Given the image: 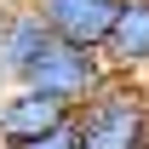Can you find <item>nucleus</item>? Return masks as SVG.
<instances>
[{
    "mask_svg": "<svg viewBox=\"0 0 149 149\" xmlns=\"http://www.w3.org/2000/svg\"><path fill=\"white\" fill-rule=\"evenodd\" d=\"M52 40L57 35L46 29V17H40L35 6H29V0H12V12L0 23V74H6V86H17L23 74L52 52Z\"/></svg>",
    "mask_w": 149,
    "mask_h": 149,
    "instance_id": "5",
    "label": "nucleus"
},
{
    "mask_svg": "<svg viewBox=\"0 0 149 149\" xmlns=\"http://www.w3.org/2000/svg\"><path fill=\"white\" fill-rule=\"evenodd\" d=\"M74 138L80 149H149V86L109 80L74 109Z\"/></svg>",
    "mask_w": 149,
    "mask_h": 149,
    "instance_id": "1",
    "label": "nucleus"
},
{
    "mask_svg": "<svg viewBox=\"0 0 149 149\" xmlns=\"http://www.w3.org/2000/svg\"><path fill=\"white\" fill-rule=\"evenodd\" d=\"M103 63H109L115 80L149 86V0H126V6H120L115 35H109V46H103Z\"/></svg>",
    "mask_w": 149,
    "mask_h": 149,
    "instance_id": "6",
    "label": "nucleus"
},
{
    "mask_svg": "<svg viewBox=\"0 0 149 149\" xmlns=\"http://www.w3.org/2000/svg\"><path fill=\"white\" fill-rule=\"evenodd\" d=\"M23 149H80L74 120H69V126H57V132H46V138H35V143H23Z\"/></svg>",
    "mask_w": 149,
    "mask_h": 149,
    "instance_id": "7",
    "label": "nucleus"
},
{
    "mask_svg": "<svg viewBox=\"0 0 149 149\" xmlns=\"http://www.w3.org/2000/svg\"><path fill=\"white\" fill-rule=\"evenodd\" d=\"M109 80H115V74H109V63H103V52H86V46L52 40V52L40 57L17 86H23V92H40V97H57V103H69V109H80V103L97 97Z\"/></svg>",
    "mask_w": 149,
    "mask_h": 149,
    "instance_id": "2",
    "label": "nucleus"
},
{
    "mask_svg": "<svg viewBox=\"0 0 149 149\" xmlns=\"http://www.w3.org/2000/svg\"><path fill=\"white\" fill-rule=\"evenodd\" d=\"M115 6H126V0H115Z\"/></svg>",
    "mask_w": 149,
    "mask_h": 149,
    "instance_id": "10",
    "label": "nucleus"
},
{
    "mask_svg": "<svg viewBox=\"0 0 149 149\" xmlns=\"http://www.w3.org/2000/svg\"><path fill=\"white\" fill-rule=\"evenodd\" d=\"M6 12H12V0H0V23H6Z\"/></svg>",
    "mask_w": 149,
    "mask_h": 149,
    "instance_id": "8",
    "label": "nucleus"
},
{
    "mask_svg": "<svg viewBox=\"0 0 149 149\" xmlns=\"http://www.w3.org/2000/svg\"><path fill=\"white\" fill-rule=\"evenodd\" d=\"M46 29L57 40H69V46H86V52H103L115 35V17H120V6L115 0H29Z\"/></svg>",
    "mask_w": 149,
    "mask_h": 149,
    "instance_id": "3",
    "label": "nucleus"
},
{
    "mask_svg": "<svg viewBox=\"0 0 149 149\" xmlns=\"http://www.w3.org/2000/svg\"><path fill=\"white\" fill-rule=\"evenodd\" d=\"M0 92H6V74H0Z\"/></svg>",
    "mask_w": 149,
    "mask_h": 149,
    "instance_id": "9",
    "label": "nucleus"
},
{
    "mask_svg": "<svg viewBox=\"0 0 149 149\" xmlns=\"http://www.w3.org/2000/svg\"><path fill=\"white\" fill-rule=\"evenodd\" d=\"M74 109L69 103H57V97H40V92H23V86H6L0 92V149H23L46 138V132L69 126Z\"/></svg>",
    "mask_w": 149,
    "mask_h": 149,
    "instance_id": "4",
    "label": "nucleus"
}]
</instances>
